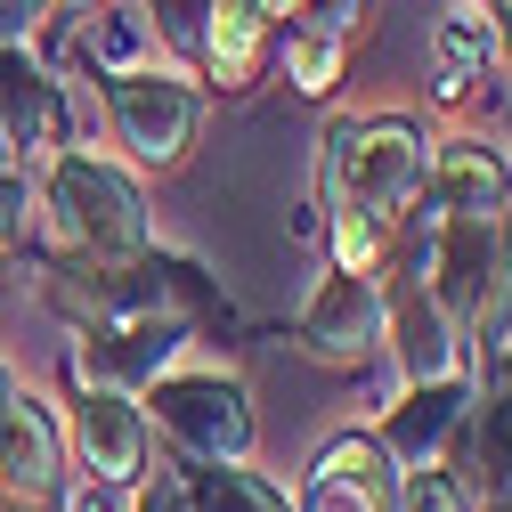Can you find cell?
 I'll list each match as a JSON object with an SVG mask.
<instances>
[{
    "label": "cell",
    "mask_w": 512,
    "mask_h": 512,
    "mask_svg": "<svg viewBox=\"0 0 512 512\" xmlns=\"http://www.w3.org/2000/svg\"><path fill=\"white\" fill-rule=\"evenodd\" d=\"M41 252V187L25 163H0V261H33Z\"/></svg>",
    "instance_id": "ac0fdd59"
},
{
    "label": "cell",
    "mask_w": 512,
    "mask_h": 512,
    "mask_svg": "<svg viewBox=\"0 0 512 512\" xmlns=\"http://www.w3.org/2000/svg\"><path fill=\"white\" fill-rule=\"evenodd\" d=\"M472 391H480V366L399 382V391L366 415V431L382 439V456H391L399 472H415V464H447V456H456L464 415H472Z\"/></svg>",
    "instance_id": "30bf717a"
},
{
    "label": "cell",
    "mask_w": 512,
    "mask_h": 512,
    "mask_svg": "<svg viewBox=\"0 0 512 512\" xmlns=\"http://www.w3.org/2000/svg\"><path fill=\"white\" fill-rule=\"evenodd\" d=\"M431 187V131L415 114H350L326 122L317 139V228H326V261L382 277L399 220Z\"/></svg>",
    "instance_id": "7a4b0ae2"
},
{
    "label": "cell",
    "mask_w": 512,
    "mask_h": 512,
    "mask_svg": "<svg viewBox=\"0 0 512 512\" xmlns=\"http://www.w3.org/2000/svg\"><path fill=\"white\" fill-rule=\"evenodd\" d=\"M163 456V447H155ZM171 472H179V488H187V504L196 512H293V496L261 472V456L252 464H187V456H163Z\"/></svg>",
    "instance_id": "2e32d148"
},
{
    "label": "cell",
    "mask_w": 512,
    "mask_h": 512,
    "mask_svg": "<svg viewBox=\"0 0 512 512\" xmlns=\"http://www.w3.org/2000/svg\"><path fill=\"white\" fill-rule=\"evenodd\" d=\"M131 512H196V504H187V488H179V472L155 456L147 464V480H139V496H131Z\"/></svg>",
    "instance_id": "7402d4cb"
},
{
    "label": "cell",
    "mask_w": 512,
    "mask_h": 512,
    "mask_svg": "<svg viewBox=\"0 0 512 512\" xmlns=\"http://www.w3.org/2000/svg\"><path fill=\"white\" fill-rule=\"evenodd\" d=\"M277 74V33L261 25L252 0H212L204 17V41H196V82L212 98H252Z\"/></svg>",
    "instance_id": "5bb4252c"
},
{
    "label": "cell",
    "mask_w": 512,
    "mask_h": 512,
    "mask_svg": "<svg viewBox=\"0 0 512 512\" xmlns=\"http://www.w3.org/2000/svg\"><path fill=\"white\" fill-rule=\"evenodd\" d=\"M139 488H114V480H90V472H66V496H57V512H131Z\"/></svg>",
    "instance_id": "44dd1931"
},
{
    "label": "cell",
    "mask_w": 512,
    "mask_h": 512,
    "mask_svg": "<svg viewBox=\"0 0 512 512\" xmlns=\"http://www.w3.org/2000/svg\"><path fill=\"white\" fill-rule=\"evenodd\" d=\"M41 269V301L66 317V326H90V317H187L196 342H244V317L220 293V277L196 261V252L171 244H139L122 261H66V252H33Z\"/></svg>",
    "instance_id": "3957f363"
},
{
    "label": "cell",
    "mask_w": 512,
    "mask_h": 512,
    "mask_svg": "<svg viewBox=\"0 0 512 512\" xmlns=\"http://www.w3.org/2000/svg\"><path fill=\"white\" fill-rule=\"evenodd\" d=\"M41 252L66 261H122V252L155 244V204H147V171L98 147H57L41 171Z\"/></svg>",
    "instance_id": "277c9868"
},
{
    "label": "cell",
    "mask_w": 512,
    "mask_h": 512,
    "mask_svg": "<svg viewBox=\"0 0 512 512\" xmlns=\"http://www.w3.org/2000/svg\"><path fill=\"white\" fill-rule=\"evenodd\" d=\"M66 456L74 472L90 480H114V488H139L147 464H155V431H147V407L131 391H98V382H66Z\"/></svg>",
    "instance_id": "9c48e42d"
},
{
    "label": "cell",
    "mask_w": 512,
    "mask_h": 512,
    "mask_svg": "<svg viewBox=\"0 0 512 512\" xmlns=\"http://www.w3.org/2000/svg\"><path fill=\"white\" fill-rule=\"evenodd\" d=\"M98 106V131L122 147V163L163 179L196 155L204 139V114H212V90L196 82V66L179 57H139V66H106V74H74Z\"/></svg>",
    "instance_id": "5b68a950"
},
{
    "label": "cell",
    "mask_w": 512,
    "mask_h": 512,
    "mask_svg": "<svg viewBox=\"0 0 512 512\" xmlns=\"http://www.w3.org/2000/svg\"><path fill=\"white\" fill-rule=\"evenodd\" d=\"M293 512H399V464L382 456V439L366 423H350L301 464Z\"/></svg>",
    "instance_id": "7c38bea8"
},
{
    "label": "cell",
    "mask_w": 512,
    "mask_h": 512,
    "mask_svg": "<svg viewBox=\"0 0 512 512\" xmlns=\"http://www.w3.org/2000/svg\"><path fill=\"white\" fill-rule=\"evenodd\" d=\"M9 382H17V366H9V358H0V391H9Z\"/></svg>",
    "instance_id": "484cf974"
},
{
    "label": "cell",
    "mask_w": 512,
    "mask_h": 512,
    "mask_svg": "<svg viewBox=\"0 0 512 512\" xmlns=\"http://www.w3.org/2000/svg\"><path fill=\"white\" fill-rule=\"evenodd\" d=\"M431 285L464 326L472 366L512 342V155L480 131L431 139Z\"/></svg>",
    "instance_id": "6da1fadb"
},
{
    "label": "cell",
    "mask_w": 512,
    "mask_h": 512,
    "mask_svg": "<svg viewBox=\"0 0 512 512\" xmlns=\"http://www.w3.org/2000/svg\"><path fill=\"white\" fill-rule=\"evenodd\" d=\"M456 480L472 496H512V374L504 366H480V391H472V415L456 431Z\"/></svg>",
    "instance_id": "9a60e30c"
},
{
    "label": "cell",
    "mask_w": 512,
    "mask_h": 512,
    "mask_svg": "<svg viewBox=\"0 0 512 512\" xmlns=\"http://www.w3.org/2000/svg\"><path fill=\"white\" fill-rule=\"evenodd\" d=\"M488 366H504V374H512V350H496V358H488Z\"/></svg>",
    "instance_id": "4316f807"
},
{
    "label": "cell",
    "mask_w": 512,
    "mask_h": 512,
    "mask_svg": "<svg viewBox=\"0 0 512 512\" xmlns=\"http://www.w3.org/2000/svg\"><path fill=\"white\" fill-rule=\"evenodd\" d=\"M350 33H326V25H285L277 33V74L293 82V98H317L326 106L342 82H350Z\"/></svg>",
    "instance_id": "e0dca14e"
},
{
    "label": "cell",
    "mask_w": 512,
    "mask_h": 512,
    "mask_svg": "<svg viewBox=\"0 0 512 512\" xmlns=\"http://www.w3.org/2000/svg\"><path fill=\"white\" fill-rule=\"evenodd\" d=\"M9 9H17V17H25V33H33V25H41L49 9H57V0H9Z\"/></svg>",
    "instance_id": "cb8c5ba5"
},
{
    "label": "cell",
    "mask_w": 512,
    "mask_h": 512,
    "mask_svg": "<svg viewBox=\"0 0 512 512\" xmlns=\"http://www.w3.org/2000/svg\"><path fill=\"white\" fill-rule=\"evenodd\" d=\"M285 342L301 358H317V366H342V374L382 366V277L326 261V277H317V293L301 301V317L285 326Z\"/></svg>",
    "instance_id": "ba28073f"
},
{
    "label": "cell",
    "mask_w": 512,
    "mask_h": 512,
    "mask_svg": "<svg viewBox=\"0 0 512 512\" xmlns=\"http://www.w3.org/2000/svg\"><path fill=\"white\" fill-rule=\"evenodd\" d=\"M472 512H512V496H472Z\"/></svg>",
    "instance_id": "d4e9b609"
},
{
    "label": "cell",
    "mask_w": 512,
    "mask_h": 512,
    "mask_svg": "<svg viewBox=\"0 0 512 512\" xmlns=\"http://www.w3.org/2000/svg\"><path fill=\"white\" fill-rule=\"evenodd\" d=\"M147 431L163 456H187V464H252L261 456V415H252V391L244 374L220 366V358H196L187 350L171 374H155L147 391Z\"/></svg>",
    "instance_id": "8992f818"
},
{
    "label": "cell",
    "mask_w": 512,
    "mask_h": 512,
    "mask_svg": "<svg viewBox=\"0 0 512 512\" xmlns=\"http://www.w3.org/2000/svg\"><path fill=\"white\" fill-rule=\"evenodd\" d=\"M0 139L25 171H41L57 147H74V82L33 41H0Z\"/></svg>",
    "instance_id": "8fae6325"
},
{
    "label": "cell",
    "mask_w": 512,
    "mask_h": 512,
    "mask_svg": "<svg viewBox=\"0 0 512 512\" xmlns=\"http://www.w3.org/2000/svg\"><path fill=\"white\" fill-rule=\"evenodd\" d=\"M488 82H504V25L488 0H447L431 25V90L439 106H472Z\"/></svg>",
    "instance_id": "4fadbf2b"
},
{
    "label": "cell",
    "mask_w": 512,
    "mask_h": 512,
    "mask_svg": "<svg viewBox=\"0 0 512 512\" xmlns=\"http://www.w3.org/2000/svg\"><path fill=\"white\" fill-rule=\"evenodd\" d=\"M155 41L179 57V66H196V41H204V17H212V0H139Z\"/></svg>",
    "instance_id": "ffe728a7"
},
{
    "label": "cell",
    "mask_w": 512,
    "mask_h": 512,
    "mask_svg": "<svg viewBox=\"0 0 512 512\" xmlns=\"http://www.w3.org/2000/svg\"><path fill=\"white\" fill-rule=\"evenodd\" d=\"M366 9H374V0H301V17L293 25H326V33H366Z\"/></svg>",
    "instance_id": "603a6c76"
},
{
    "label": "cell",
    "mask_w": 512,
    "mask_h": 512,
    "mask_svg": "<svg viewBox=\"0 0 512 512\" xmlns=\"http://www.w3.org/2000/svg\"><path fill=\"white\" fill-rule=\"evenodd\" d=\"M399 512H472V488L456 480V464H415L399 472Z\"/></svg>",
    "instance_id": "d6986e66"
},
{
    "label": "cell",
    "mask_w": 512,
    "mask_h": 512,
    "mask_svg": "<svg viewBox=\"0 0 512 512\" xmlns=\"http://www.w3.org/2000/svg\"><path fill=\"white\" fill-rule=\"evenodd\" d=\"M187 350H204L187 317H90L66 342V382H98V391H131L139 399Z\"/></svg>",
    "instance_id": "52a82bcc"
}]
</instances>
